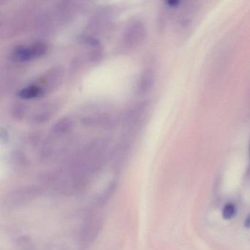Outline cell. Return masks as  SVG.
Here are the masks:
<instances>
[{
  "mask_svg": "<svg viewBox=\"0 0 250 250\" xmlns=\"http://www.w3.org/2000/svg\"><path fill=\"white\" fill-rule=\"evenodd\" d=\"M46 52V46L43 43H35L30 47L19 46L14 49L13 57L17 61H26L33 58L43 55Z\"/></svg>",
  "mask_w": 250,
  "mask_h": 250,
  "instance_id": "cell-1",
  "label": "cell"
},
{
  "mask_svg": "<svg viewBox=\"0 0 250 250\" xmlns=\"http://www.w3.org/2000/svg\"><path fill=\"white\" fill-rule=\"evenodd\" d=\"M144 33L145 29L143 24H140V23H134V24L130 27L125 34V42L129 43V44L138 43L143 40Z\"/></svg>",
  "mask_w": 250,
  "mask_h": 250,
  "instance_id": "cell-2",
  "label": "cell"
},
{
  "mask_svg": "<svg viewBox=\"0 0 250 250\" xmlns=\"http://www.w3.org/2000/svg\"><path fill=\"white\" fill-rule=\"evenodd\" d=\"M42 90L40 87L36 85L29 86L21 90L19 93V96L21 99H30L40 96Z\"/></svg>",
  "mask_w": 250,
  "mask_h": 250,
  "instance_id": "cell-3",
  "label": "cell"
},
{
  "mask_svg": "<svg viewBox=\"0 0 250 250\" xmlns=\"http://www.w3.org/2000/svg\"><path fill=\"white\" fill-rule=\"evenodd\" d=\"M152 83H153V75L149 71L144 73L140 79L139 89L141 90V92H146V90L150 88Z\"/></svg>",
  "mask_w": 250,
  "mask_h": 250,
  "instance_id": "cell-4",
  "label": "cell"
},
{
  "mask_svg": "<svg viewBox=\"0 0 250 250\" xmlns=\"http://www.w3.org/2000/svg\"><path fill=\"white\" fill-rule=\"evenodd\" d=\"M222 214L225 219H230L233 218L235 215V208L234 205L232 203H228L225 205Z\"/></svg>",
  "mask_w": 250,
  "mask_h": 250,
  "instance_id": "cell-5",
  "label": "cell"
},
{
  "mask_svg": "<svg viewBox=\"0 0 250 250\" xmlns=\"http://www.w3.org/2000/svg\"><path fill=\"white\" fill-rule=\"evenodd\" d=\"M245 226L247 228H250V215L248 216L247 219H246Z\"/></svg>",
  "mask_w": 250,
  "mask_h": 250,
  "instance_id": "cell-6",
  "label": "cell"
}]
</instances>
